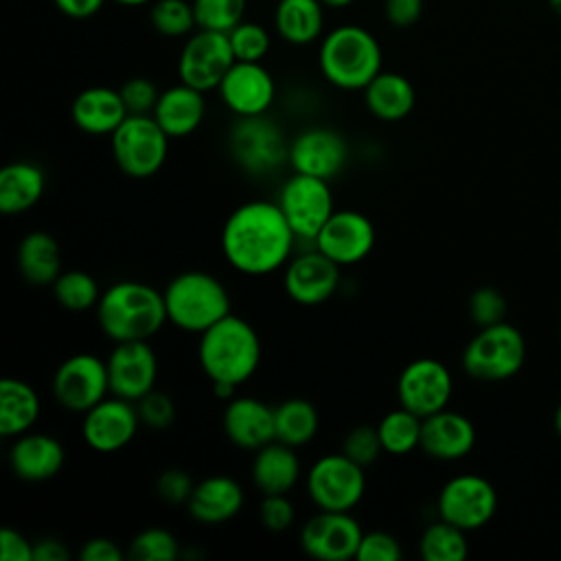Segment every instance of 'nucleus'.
<instances>
[{
	"label": "nucleus",
	"mask_w": 561,
	"mask_h": 561,
	"mask_svg": "<svg viewBox=\"0 0 561 561\" xmlns=\"http://www.w3.org/2000/svg\"><path fill=\"white\" fill-rule=\"evenodd\" d=\"M245 493L241 484L230 476H208L195 482V489L186 502L188 515L199 524L230 522L243 508Z\"/></svg>",
	"instance_id": "obj_25"
},
{
	"label": "nucleus",
	"mask_w": 561,
	"mask_h": 561,
	"mask_svg": "<svg viewBox=\"0 0 561 561\" xmlns=\"http://www.w3.org/2000/svg\"><path fill=\"white\" fill-rule=\"evenodd\" d=\"M162 294L169 322L188 333H204L230 313L226 285L208 272H182L169 280Z\"/></svg>",
	"instance_id": "obj_4"
},
{
	"label": "nucleus",
	"mask_w": 561,
	"mask_h": 561,
	"mask_svg": "<svg viewBox=\"0 0 561 561\" xmlns=\"http://www.w3.org/2000/svg\"><path fill=\"white\" fill-rule=\"evenodd\" d=\"M127 557L134 561H173L180 557V541L167 528H145L129 541Z\"/></svg>",
	"instance_id": "obj_38"
},
{
	"label": "nucleus",
	"mask_w": 561,
	"mask_h": 561,
	"mask_svg": "<svg viewBox=\"0 0 561 561\" xmlns=\"http://www.w3.org/2000/svg\"><path fill=\"white\" fill-rule=\"evenodd\" d=\"M305 489L320 511H353L364 497L366 473L342 451L324 454L309 467Z\"/></svg>",
	"instance_id": "obj_9"
},
{
	"label": "nucleus",
	"mask_w": 561,
	"mask_h": 561,
	"mask_svg": "<svg viewBox=\"0 0 561 561\" xmlns=\"http://www.w3.org/2000/svg\"><path fill=\"white\" fill-rule=\"evenodd\" d=\"M116 2H121V4H145L149 0H116Z\"/></svg>",
	"instance_id": "obj_58"
},
{
	"label": "nucleus",
	"mask_w": 561,
	"mask_h": 561,
	"mask_svg": "<svg viewBox=\"0 0 561 561\" xmlns=\"http://www.w3.org/2000/svg\"><path fill=\"white\" fill-rule=\"evenodd\" d=\"M421 427L423 419L403 405L397 410H390L379 423V440L386 454L390 456H405L421 447Z\"/></svg>",
	"instance_id": "obj_35"
},
{
	"label": "nucleus",
	"mask_w": 561,
	"mask_h": 561,
	"mask_svg": "<svg viewBox=\"0 0 561 561\" xmlns=\"http://www.w3.org/2000/svg\"><path fill=\"white\" fill-rule=\"evenodd\" d=\"M320 70L335 88L364 90L381 72V48L366 28L337 26L320 46Z\"/></svg>",
	"instance_id": "obj_5"
},
{
	"label": "nucleus",
	"mask_w": 561,
	"mask_h": 561,
	"mask_svg": "<svg viewBox=\"0 0 561 561\" xmlns=\"http://www.w3.org/2000/svg\"><path fill=\"white\" fill-rule=\"evenodd\" d=\"M125 554L118 548V543H114L107 537H94L88 539L81 550H79V559L81 561H121Z\"/></svg>",
	"instance_id": "obj_51"
},
{
	"label": "nucleus",
	"mask_w": 561,
	"mask_h": 561,
	"mask_svg": "<svg viewBox=\"0 0 561 561\" xmlns=\"http://www.w3.org/2000/svg\"><path fill=\"white\" fill-rule=\"evenodd\" d=\"M364 533L351 511H320L300 528V548L318 561L355 559Z\"/></svg>",
	"instance_id": "obj_14"
},
{
	"label": "nucleus",
	"mask_w": 561,
	"mask_h": 561,
	"mask_svg": "<svg viewBox=\"0 0 561 561\" xmlns=\"http://www.w3.org/2000/svg\"><path fill=\"white\" fill-rule=\"evenodd\" d=\"M228 440L241 449L256 451L276 440L274 408L256 397H234L226 403L221 416Z\"/></svg>",
	"instance_id": "obj_22"
},
{
	"label": "nucleus",
	"mask_w": 561,
	"mask_h": 561,
	"mask_svg": "<svg viewBox=\"0 0 561 561\" xmlns=\"http://www.w3.org/2000/svg\"><path fill=\"white\" fill-rule=\"evenodd\" d=\"M386 20L397 28L412 26L423 13V0H386L383 2Z\"/></svg>",
	"instance_id": "obj_50"
},
{
	"label": "nucleus",
	"mask_w": 561,
	"mask_h": 561,
	"mask_svg": "<svg viewBox=\"0 0 561 561\" xmlns=\"http://www.w3.org/2000/svg\"><path fill=\"white\" fill-rule=\"evenodd\" d=\"M228 149L232 160L250 175H272L289 164V142L265 114L239 116L228 134Z\"/></svg>",
	"instance_id": "obj_8"
},
{
	"label": "nucleus",
	"mask_w": 561,
	"mask_h": 561,
	"mask_svg": "<svg viewBox=\"0 0 561 561\" xmlns=\"http://www.w3.org/2000/svg\"><path fill=\"white\" fill-rule=\"evenodd\" d=\"M195 489V480L186 469H164L156 480V493L169 504H186Z\"/></svg>",
	"instance_id": "obj_48"
},
{
	"label": "nucleus",
	"mask_w": 561,
	"mask_h": 561,
	"mask_svg": "<svg viewBox=\"0 0 561 561\" xmlns=\"http://www.w3.org/2000/svg\"><path fill=\"white\" fill-rule=\"evenodd\" d=\"M96 320L114 342L151 340L169 322L164 294L142 280H118L101 294Z\"/></svg>",
	"instance_id": "obj_2"
},
{
	"label": "nucleus",
	"mask_w": 561,
	"mask_h": 561,
	"mask_svg": "<svg viewBox=\"0 0 561 561\" xmlns=\"http://www.w3.org/2000/svg\"><path fill=\"white\" fill-rule=\"evenodd\" d=\"M296 239L276 202L252 199L228 215L221 228V252L237 272L267 276L287 265Z\"/></svg>",
	"instance_id": "obj_1"
},
{
	"label": "nucleus",
	"mask_w": 561,
	"mask_h": 561,
	"mask_svg": "<svg viewBox=\"0 0 561 561\" xmlns=\"http://www.w3.org/2000/svg\"><path fill=\"white\" fill-rule=\"evenodd\" d=\"M204 112V92L186 83H178L160 92L153 107V118L169 134V138H184L202 125Z\"/></svg>",
	"instance_id": "obj_28"
},
{
	"label": "nucleus",
	"mask_w": 561,
	"mask_h": 561,
	"mask_svg": "<svg viewBox=\"0 0 561 561\" xmlns=\"http://www.w3.org/2000/svg\"><path fill=\"white\" fill-rule=\"evenodd\" d=\"M451 373L434 357H419L410 362L397 381L399 405L419 414L421 419L445 410L451 399Z\"/></svg>",
	"instance_id": "obj_15"
},
{
	"label": "nucleus",
	"mask_w": 561,
	"mask_h": 561,
	"mask_svg": "<svg viewBox=\"0 0 561 561\" xmlns=\"http://www.w3.org/2000/svg\"><path fill=\"white\" fill-rule=\"evenodd\" d=\"M118 92H121L123 103H125L129 114H153V107L160 99V92H158L156 83L145 79V77L127 79L118 88Z\"/></svg>",
	"instance_id": "obj_47"
},
{
	"label": "nucleus",
	"mask_w": 561,
	"mask_h": 561,
	"mask_svg": "<svg viewBox=\"0 0 561 561\" xmlns=\"http://www.w3.org/2000/svg\"><path fill=\"white\" fill-rule=\"evenodd\" d=\"M101 289L92 274L83 270L61 272L53 283L55 300L68 311H88L99 305Z\"/></svg>",
	"instance_id": "obj_37"
},
{
	"label": "nucleus",
	"mask_w": 561,
	"mask_h": 561,
	"mask_svg": "<svg viewBox=\"0 0 561 561\" xmlns=\"http://www.w3.org/2000/svg\"><path fill=\"white\" fill-rule=\"evenodd\" d=\"M140 425L136 403L114 394L83 412L81 436L94 451L112 454L127 447Z\"/></svg>",
	"instance_id": "obj_16"
},
{
	"label": "nucleus",
	"mask_w": 561,
	"mask_h": 561,
	"mask_svg": "<svg viewBox=\"0 0 561 561\" xmlns=\"http://www.w3.org/2000/svg\"><path fill=\"white\" fill-rule=\"evenodd\" d=\"M64 445L44 432H24L15 438L9 451V465L20 480L44 482L59 473L64 467Z\"/></svg>",
	"instance_id": "obj_24"
},
{
	"label": "nucleus",
	"mask_w": 561,
	"mask_h": 561,
	"mask_svg": "<svg viewBox=\"0 0 561 561\" xmlns=\"http://www.w3.org/2000/svg\"><path fill=\"white\" fill-rule=\"evenodd\" d=\"M348 158L346 138L331 127H309L289 142V167L329 182L342 173Z\"/></svg>",
	"instance_id": "obj_19"
},
{
	"label": "nucleus",
	"mask_w": 561,
	"mask_h": 561,
	"mask_svg": "<svg viewBox=\"0 0 561 561\" xmlns=\"http://www.w3.org/2000/svg\"><path fill=\"white\" fill-rule=\"evenodd\" d=\"M497 508V493L493 484L476 473H462L443 484L436 500L438 517L462 528L478 530L491 522Z\"/></svg>",
	"instance_id": "obj_11"
},
{
	"label": "nucleus",
	"mask_w": 561,
	"mask_h": 561,
	"mask_svg": "<svg viewBox=\"0 0 561 561\" xmlns=\"http://www.w3.org/2000/svg\"><path fill=\"white\" fill-rule=\"evenodd\" d=\"M237 61H261L270 48V35L254 22H239L228 33Z\"/></svg>",
	"instance_id": "obj_41"
},
{
	"label": "nucleus",
	"mask_w": 561,
	"mask_h": 561,
	"mask_svg": "<svg viewBox=\"0 0 561 561\" xmlns=\"http://www.w3.org/2000/svg\"><path fill=\"white\" fill-rule=\"evenodd\" d=\"M234 388L237 386H230V383H221V381H217V383H213V394L217 397V399H221V401H230V399H234Z\"/></svg>",
	"instance_id": "obj_54"
},
{
	"label": "nucleus",
	"mask_w": 561,
	"mask_h": 561,
	"mask_svg": "<svg viewBox=\"0 0 561 561\" xmlns=\"http://www.w3.org/2000/svg\"><path fill=\"white\" fill-rule=\"evenodd\" d=\"M283 285L294 302L305 307L322 305L333 298L340 287V265L313 245V250L300 252L287 261Z\"/></svg>",
	"instance_id": "obj_20"
},
{
	"label": "nucleus",
	"mask_w": 561,
	"mask_h": 561,
	"mask_svg": "<svg viewBox=\"0 0 561 561\" xmlns=\"http://www.w3.org/2000/svg\"><path fill=\"white\" fill-rule=\"evenodd\" d=\"M169 153V134L153 114H129L112 134L116 167L136 180L156 175Z\"/></svg>",
	"instance_id": "obj_7"
},
{
	"label": "nucleus",
	"mask_w": 561,
	"mask_h": 561,
	"mask_svg": "<svg viewBox=\"0 0 561 561\" xmlns=\"http://www.w3.org/2000/svg\"><path fill=\"white\" fill-rule=\"evenodd\" d=\"M245 0H195V22L199 28L230 33L239 22H243Z\"/></svg>",
	"instance_id": "obj_39"
},
{
	"label": "nucleus",
	"mask_w": 561,
	"mask_h": 561,
	"mask_svg": "<svg viewBox=\"0 0 561 561\" xmlns=\"http://www.w3.org/2000/svg\"><path fill=\"white\" fill-rule=\"evenodd\" d=\"M526 357V344L513 324L497 322L480 327L462 351V368L480 381H502L519 373Z\"/></svg>",
	"instance_id": "obj_6"
},
{
	"label": "nucleus",
	"mask_w": 561,
	"mask_h": 561,
	"mask_svg": "<svg viewBox=\"0 0 561 561\" xmlns=\"http://www.w3.org/2000/svg\"><path fill=\"white\" fill-rule=\"evenodd\" d=\"M217 90L230 112L237 116H256L270 110L276 85L259 61H234Z\"/></svg>",
	"instance_id": "obj_21"
},
{
	"label": "nucleus",
	"mask_w": 561,
	"mask_h": 561,
	"mask_svg": "<svg viewBox=\"0 0 561 561\" xmlns=\"http://www.w3.org/2000/svg\"><path fill=\"white\" fill-rule=\"evenodd\" d=\"M375 239V226L364 213L342 208L333 210L313 239V245L340 267H346L364 261L373 252Z\"/></svg>",
	"instance_id": "obj_17"
},
{
	"label": "nucleus",
	"mask_w": 561,
	"mask_h": 561,
	"mask_svg": "<svg viewBox=\"0 0 561 561\" xmlns=\"http://www.w3.org/2000/svg\"><path fill=\"white\" fill-rule=\"evenodd\" d=\"M274 425L276 440L302 447L316 438L320 430V414L311 401L291 397L274 408Z\"/></svg>",
	"instance_id": "obj_33"
},
{
	"label": "nucleus",
	"mask_w": 561,
	"mask_h": 561,
	"mask_svg": "<svg viewBox=\"0 0 561 561\" xmlns=\"http://www.w3.org/2000/svg\"><path fill=\"white\" fill-rule=\"evenodd\" d=\"M381 451L383 447L379 440V432L377 427H370V425L353 427L342 440V454H346L351 460H355L362 467L373 465Z\"/></svg>",
	"instance_id": "obj_43"
},
{
	"label": "nucleus",
	"mask_w": 561,
	"mask_h": 561,
	"mask_svg": "<svg viewBox=\"0 0 561 561\" xmlns=\"http://www.w3.org/2000/svg\"><path fill=\"white\" fill-rule=\"evenodd\" d=\"M151 24L158 33L169 37L186 35L193 26H197L193 4L184 0H158L151 7Z\"/></svg>",
	"instance_id": "obj_40"
},
{
	"label": "nucleus",
	"mask_w": 561,
	"mask_h": 561,
	"mask_svg": "<svg viewBox=\"0 0 561 561\" xmlns=\"http://www.w3.org/2000/svg\"><path fill=\"white\" fill-rule=\"evenodd\" d=\"M416 94L412 83L399 72H379L364 88V103L368 112L379 121H401L414 107Z\"/></svg>",
	"instance_id": "obj_31"
},
{
	"label": "nucleus",
	"mask_w": 561,
	"mask_h": 561,
	"mask_svg": "<svg viewBox=\"0 0 561 561\" xmlns=\"http://www.w3.org/2000/svg\"><path fill=\"white\" fill-rule=\"evenodd\" d=\"M403 557V548L399 539L386 530L364 533L357 554V561H399Z\"/></svg>",
	"instance_id": "obj_45"
},
{
	"label": "nucleus",
	"mask_w": 561,
	"mask_h": 561,
	"mask_svg": "<svg viewBox=\"0 0 561 561\" xmlns=\"http://www.w3.org/2000/svg\"><path fill=\"white\" fill-rule=\"evenodd\" d=\"M276 204L294 234L305 241H313L335 210L329 180L296 171L283 182Z\"/></svg>",
	"instance_id": "obj_10"
},
{
	"label": "nucleus",
	"mask_w": 561,
	"mask_h": 561,
	"mask_svg": "<svg viewBox=\"0 0 561 561\" xmlns=\"http://www.w3.org/2000/svg\"><path fill=\"white\" fill-rule=\"evenodd\" d=\"M476 445L473 423L454 410H438L423 419L421 449L434 460H460Z\"/></svg>",
	"instance_id": "obj_23"
},
{
	"label": "nucleus",
	"mask_w": 561,
	"mask_h": 561,
	"mask_svg": "<svg viewBox=\"0 0 561 561\" xmlns=\"http://www.w3.org/2000/svg\"><path fill=\"white\" fill-rule=\"evenodd\" d=\"M259 519L265 530L285 533L296 519V511H294V504L289 502L287 493L263 495V500L259 504Z\"/></svg>",
	"instance_id": "obj_46"
},
{
	"label": "nucleus",
	"mask_w": 561,
	"mask_h": 561,
	"mask_svg": "<svg viewBox=\"0 0 561 561\" xmlns=\"http://www.w3.org/2000/svg\"><path fill=\"white\" fill-rule=\"evenodd\" d=\"M110 392L107 362L92 353H77L64 359L53 375V394L64 410L88 412Z\"/></svg>",
	"instance_id": "obj_12"
},
{
	"label": "nucleus",
	"mask_w": 561,
	"mask_h": 561,
	"mask_svg": "<svg viewBox=\"0 0 561 561\" xmlns=\"http://www.w3.org/2000/svg\"><path fill=\"white\" fill-rule=\"evenodd\" d=\"M55 4L61 13L81 20L94 15L103 7V0H55Z\"/></svg>",
	"instance_id": "obj_53"
},
{
	"label": "nucleus",
	"mask_w": 561,
	"mask_h": 561,
	"mask_svg": "<svg viewBox=\"0 0 561 561\" xmlns=\"http://www.w3.org/2000/svg\"><path fill=\"white\" fill-rule=\"evenodd\" d=\"M548 4L557 15H561V0H548Z\"/></svg>",
	"instance_id": "obj_57"
},
{
	"label": "nucleus",
	"mask_w": 561,
	"mask_h": 561,
	"mask_svg": "<svg viewBox=\"0 0 561 561\" xmlns=\"http://www.w3.org/2000/svg\"><path fill=\"white\" fill-rule=\"evenodd\" d=\"M39 394L22 379L4 377L0 381V434L4 438L31 432L39 419Z\"/></svg>",
	"instance_id": "obj_30"
},
{
	"label": "nucleus",
	"mask_w": 561,
	"mask_h": 561,
	"mask_svg": "<svg viewBox=\"0 0 561 561\" xmlns=\"http://www.w3.org/2000/svg\"><path fill=\"white\" fill-rule=\"evenodd\" d=\"M0 559L2 561H33V541L20 530L4 526L0 533Z\"/></svg>",
	"instance_id": "obj_49"
},
{
	"label": "nucleus",
	"mask_w": 561,
	"mask_h": 561,
	"mask_svg": "<svg viewBox=\"0 0 561 561\" xmlns=\"http://www.w3.org/2000/svg\"><path fill=\"white\" fill-rule=\"evenodd\" d=\"M300 458L296 447L272 440L254 451L252 482L263 495L289 493L300 480Z\"/></svg>",
	"instance_id": "obj_27"
},
{
	"label": "nucleus",
	"mask_w": 561,
	"mask_h": 561,
	"mask_svg": "<svg viewBox=\"0 0 561 561\" xmlns=\"http://www.w3.org/2000/svg\"><path fill=\"white\" fill-rule=\"evenodd\" d=\"M197 359L210 383L241 386L261 364V337L248 320L228 313L199 333Z\"/></svg>",
	"instance_id": "obj_3"
},
{
	"label": "nucleus",
	"mask_w": 561,
	"mask_h": 561,
	"mask_svg": "<svg viewBox=\"0 0 561 561\" xmlns=\"http://www.w3.org/2000/svg\"><path fill=\"white\" fill-rule=\"evenodd\" d=\"M18 270L31 285H53L61 274V252L57 239L44 230L28 232L18 245Z\"/></svg>",
	"instance_id": "obj_32"
},
{
	"label": "nucleus",
	"mask_w": 561,
	"mask_h": 561,
	"mask_svg": "<svg viewBox=\"0 0 561 561\" xmlns=\"http://www.w3.org/2000/svg\"><path fill=\"white\" fill-rule=\"evenodd\" d=\"M322 4H329V7H346V4H351L353 0H320Z\"/></svg>",
	"instance_id": "obj_56"
},
{
	"label": "nucleus",
	"mask_w": 561,
	"mask_h": 561,
	"mask_svg": "<svg viewBox=\"0 0 561 561\" xmlns=\"http://www.w3.org/2000/svg\"><path fill=\"white\" fill-rule=\"evenodd\" d=\"M70 116L72 123L90 136H112L114 129L129 116V112L118 90L96 85L85 88L75 96L70 105Z\"/></svg>",
	"instance_id": "obj_26"
},
{
	"label": "nucleus",
	"mask_w": 561,
	"mask_h": 561,
	"mask_svg": "<svg viewBox=\"0 0 561 561\" xmlns=\"http://www.w3.org/2000/svg\"><path fill=\"white\" fill-rule=\"evenodd\" d=\"M70 550L55 537H42L33 541V561H68Z\"/></svg>",
	"instance_id": "obj_52"
},
{
	"label": "nucleus",
	"mask_w": 561,
	"mask_h": 561,
	"mask_svg": "<svg viewBox=\"0 0 561 561\" xmlns=\"http://www.w3.org/2000/svg\"><path fill=\"white\" fill-rule=\"evenodd\" d=\"M234 53L228 33L199 28L182 48L178 72L182 83L208 92L219 88L221 79L234 64Z\"/></svg>",
	"instance_id": "obj_13"
},
{
	"label": "nucleus",
	"mask_w": 561,
	"mask_h": 561,
	"mask_svg": "<svg viewBox=\"0 0 561 561\" xmlns=\"http://www.w3.org/2000/svg\"><path fill=\"white\" fill-rule=\"evenodd\" d=\"M320 0H278L276 28L289 44H309L322 31Z\"/></svg>",
	"instance_id": "obj_34"
},
{
	"label": "nucleus",
	"mask_w": 561,
	"mask_h": 561,
	"mask_svg": "<svg viewBox=\"0 0 561 561\" xmlns=\"http://www.w3.org/2000/svg\"><path fill=\"white\" fill-rule=\"evenodd\" d=\"M46 191V175L39 164L28 160L9 162L0 171V210L20 215L31 210Z\"/></svg>",
	"instance_id": "obj_29"
},
{
	"label": "nucleus",
	"mask_w": 561,
	"mask_h": 561,
	"mask_svg": "<svg viewBox=\"0 0 561 561\" xmlns=\"http://www.w3.org/2000/svg\"><path fill=\"white\" fill-rule=\"evenodd\" d=\"M506 309V298L495 287H478L469 296V316L478 327L504 322Z\"/></svg>",
	"instance_id": "obj_42"
},
{
	"label": "nucleus",
	"mask_w": 561,
	"mask_h": 561,
	"mask_svg": "<svg viewBox=\"0 0 561 561\" xmlns=\"http://www.w3.org/2000/svg\"><path fill=\"white\" fill-rule=\"evenodd\" d=\"M110 392L127 401H138L156 388L158 357L149 340L116 342L107 357Z\"/></svg>",
	"instance_id": "obj_18"
},
{
	"label": "nucleus",
	"mask_w": 561,
	"mask_h": 561,
	"mask_svg": "<svg viewBox=\"0 0 561 561\" xmlns=\"http://www.w3.org/2000/svg\"><path fill=\"white\" fill-rule=\"evenodd\" d=\"M419 552L425 561H462L469 552L467 533L445 519H438L423 530Z\"/></svg>",
	"instance_id": "obj_36"
},
{
	"label": "nucleus",
	"mask_w": 561,
	"mask_h": 561,
	"mask_svg": "<svg viewBox=\"0 0 561 561\" xmlns=\"http://www.w3.org/2000/svg\"><path fill=\"white\" fill-rule=\"evenodd\" d=\"M136 408H138L140 423L145 427L167 430L175 421V401L162 390L153 388L151 392H147L142 399L136 401Z\"/></svg>",
	"instance_id": "obj_44"
},
{
	"label": "nucleus",
	"mask_w": 561,
	"mask_h": 561,
	"mask_svg": "<svg viewBox=\"0 0 561 561\" xmlns=\"http://www.w3.org/2000/svg\"><path fill=\"white\" fill-rule=\"evenodd\" d=\"M554 430H557V434L561 436V403H559L557 410H554Z\"/></svg>",
	"instance_id": "obj_55"
}]
</instances>
